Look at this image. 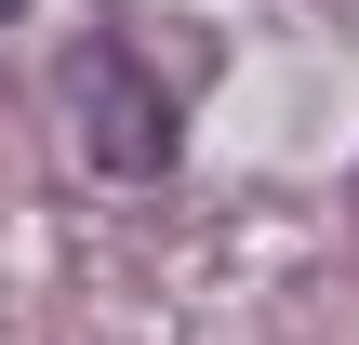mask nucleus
Returning a JSON list of instances; mask_svg holds the SVG:
<instances>
[{
    "instance_id": "obj_1",
    "label": "nucleus",
    "mask_w": 359,
    "mask_h": 345,
    "mask_svg": "<svg viewBox=\"0 0 359 345\" xmlns=\"http://www.w3.org/2000/svg\"><path fill=\"white\" fill-rule=\"evenodd\" d=\"M67 120H80V160H93L107 186H160L173 146H187V106L160 93V66H147L133 40H80V53H67Z\"/></svg>"
},
{
    "instance_id": "obj_2",
    "label": "nucleus",
    "mask_w": 359,
    "mask_h": 345,
    "mask_svg": "<svg viewBox=\"0 0 359 345\" xmlns=\"http://www.w3.org/2000/svg\"><path fill=\"white\" fill-rule=\"evenodd\" d=\"M13 13H27V0H0V27H13Z\"/></svg>"
}]
</instances>
